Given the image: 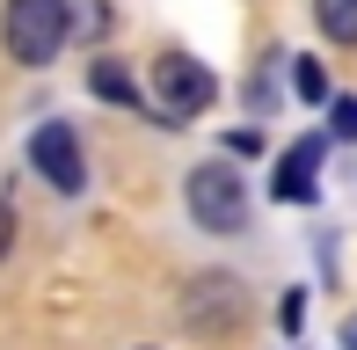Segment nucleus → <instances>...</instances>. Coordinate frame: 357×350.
Listing matches in <instances>:
<instances>
[{
    "label": "nucleus",
    "instance_id": "9",
    "mask_svg": "<svg viewBox=\"0 0 357 350\" xmlns=\"http://www.w3.org/2000/svg\"><path fill=\"white\" fill-rule=\"evenodd\" d=\"M291 88H299L306 102H321V95H328V73H321L314 59H299V66H291Z\"/></svg>",
    "mask_w": 357,
    "mask_h": 350
},
{
    "label": "nucleus",
    "instance_id": "4",
    "mask_svg": "<svg viewBox=\"0 0 357 350\" xmlns=\"http://www.w3.org/2000/svg\"><path fill=\"white\" fill-rule=\"evenodd\" d=\"M29 161H37V175L52 190H66V197H80L88 190V161H80V139H73V124H37L29 132Z\"/></svg>",
    "mask_w": 357,
    "mask_h": 350
},
{
    "label": "nucleus",
    "instance_id": "14",
    "mask_svg": "<svg viewBox=\"0 0 357 350\" xmlns=\"http://www.w3.org/2000/svg\"><path fill=\"white\" fill-rule=\"evenodd\" d=\"M343 343H350V350H357V314H350V328H343Z\"/></svg>",
    "mask_w": 357,
    "mask_h": 350
},
{
    "label": "nucleus",
    "instance_id": "3",
    "mask_svg": "<svg viewBox=\"0 0 357 350\" xmlns=\"http://www.w3.org/2000/svg\"><path fill=\"white\" fill-rule=\"evenodd\" d=\"M183 197H190V219H197L204 234H241V227H248V183H241L226 161L190 168Z\"/></svg>",
    "mask_w": 357,
    "mask_h": 350
},
{
    "label": "nucleus",
    "instance_id": "6",
    "mask_svg": "<svg viewBox=\"0 0 357 350\" xmlns=\"http://www.w3.org/2000/svg\"><path fill=\"white\" fill-rule=\"evenodd\" d=\"M190 321L197 328H234L241 321V284L234 277H204L197 292H190Z\"/></svg>",
    "mask_w": 357,
    "mask_h": 350
},
{
    "label": "nucleus",
    "instance_id": "13",
    "mask_svg": "<svg viewBox=\"0 0 357 350\" xmlns=\"http://www.w3.org/2000/svg\"><path fill=\"white\" fill-rule=\"evenodd\" d=\"M278 321H284V328H299V321H306V299H299V292H284V307H278Z\"/></svg>",
    "mask_w": 357,
    "mask_h": 350
},
{
    "label": "nucleus",
    "instance_id": "12",
    "mask_svg": "<svg viewBox=\"0 0 357 350\" xmlns=\"http://www.w3.org/2000/svg\"><path fill=\"white\" fill-rule=\"evenodd\" d=\"M8 256H15V204L0 197V263H8Z\"/></svg>",
    "mask_w": 357,
    "mask_h": 350
},
{
    "label": "nucleus",
    "instance_id": "11",
    "mask_svg": "<svg viewBox=\"0 0 357 350\" xmlns=\"http://www.w3.org/2000/svg\"><path fill=\"white\" fill-rule=\"evenodd\" d=\"M66 22L80 37H95V29H102V0H66Z\"/></svg>",
    "mask_w": 357,
    "mask_h": 350
},
{
    "label": "nucleus",
    "instance_id": "10",
    "mask_svg": "<svg viewBox=\"0 0 357 350\" xmlns=\"http://www.w3.org/2000/svg\"><path fill=\"white\" fill-rule=\"evenodd\" d=\"M328 132L335 139H357V95H335V102H328Z\"/></svg>",
    "mask_w": 357,
    "mask_h": 350
},
{
    "label": "nucleus",
    "instance_id": "5",
    "mask_svg": "<svg viewBox=\"0 0 357 350\" xmlns=\"http://www.w3.org/2000/svg\"><path fill=\"white\" fill-rule=\"evenodd\" d=\"M321 161H328V139H321V132L291 139V146H284V161H278V183H270V190H278L284 204H306V197H314V175H321Z\"/></svg>",
    "mask_w": 357,
    "mask_h": 350
},
{
    "label": "nucleus",
    "instance_id": "8",
    "mask_svg": "<svg viewBox=\"0 0 357 350\" xmlns=\"http://www.w3.org/2000/svg\"><path fill=\"white\" fill-rule=\"evenodd\" d=\"M314 22L328 29V44H357V0H314Z\"/></svg>",
    "mask_w": 357,
    "mask_h": 350
},
{
    "label": "nucleus",
    "instance_id": "1",
    "mask_svg": "<svg viewBox=\"0 0 357 350\" xmlns=\"http://www.w3.org/2000/svg\"><path fill=\"white\" fill-rule=\"evenodd\" d=\"M0 37H8V59H15V66H52L59 44L73 37L66 0H8V15H0Z\"/></svg>",
    "mask_w": 357,
    "mask_h": 350
},
{
    "label": "nucleus",
    "instance_id": "2",
    "mask_svg": "<svg viewBox=\"0 0 357 350\" xmlns=\"http://www.w3.org/2000/svg\"><path fill=\"white\" fill-rule=\"evenodd\" d=\"M212 102H219L212 66H197L190 52H160L153 59V109H160V124H190V117H204Z\"/></svg>",
    "mask_w": 357,
    "mask_h": 350
},
{
    "label": "nucleus",
    "instance_id": "7",
    "mask_svg": "<svg viewBox=\"0 0 357 350\" xmlns=\"http://www.w3.org/2000/svg\"><path fill=\"white\" fill-rule=\"evenodd\" d=\"M88 88L102 95V102H124V109H139V81L117 66V59H95V66H88Z\"/></svg>",
    "mask_w": 357,
    "mask_h": 350
}]
</instances>
